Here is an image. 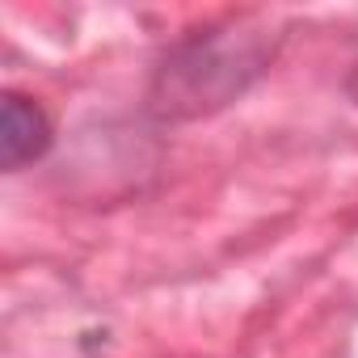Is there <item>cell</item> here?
Returning <instances> with one entry per match:
<instances>
[{
    "mask_svg": "<svg viewBox=\"0 0 358 358\" xmlns=\"http://www.w3.org/2000/svg\"><path fill=\"white\" fill-rule=\"evenodd\" d=\"M51 148V122L47 114L26 101L22 93L5 97V114H0V156H5V169H22L30 160H38Z\"/></svg>",
    "mask_w": 358,
    "mask_h": 358,
    "instance_id": "6da1fadb",
    "label": "cell"
}]
</instances>
